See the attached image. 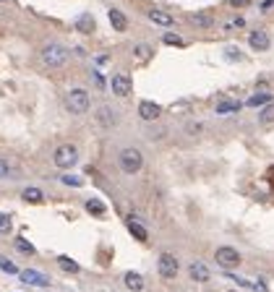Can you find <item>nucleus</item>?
Here are the masks:
<instances>
[{"label":"nucleus","mask_w":274,"mask_h":292,"mask_svg":"<svg viewBox=\"0 0 274 292\" xmlns=\"http://www.w3.org/2000/svg\"><path fill=\"white\" fill-rule=\"evenodd\" d=\"M68 60H71V52H68V47L60 44V42H44L39 47V63L44 68H50V71L63 68Z\"/></svg>","instance_id":"nucleus-1"},{"label":"nucleus","mask_w":274,"mask_h":292,"mask_svg":"<svg viewBox=\"0 0 274 292\" xmlns=\"http://www.w3.org/2000/svg\"><path fill=\"white\" fill-rule=\"evenodd\" d=\"M146 165V159H144V151L139 146H123L118 151V167L123 175H139Z\"/></svg>","instance_id":"nucleus-2"},{"label":"nucleus","mask_w":274,"mask_h":292,"mask_svg":"<svg viewBox=\"0 0 274 292\" xmlns=\"http://www.w3.org/2000/svg\"><path fill=\"white\" fill-rule=\"evenodd\" d=\"M63 104L71 115H86L91 107V94L86 89H71V91H65Z\"/></svg>","instance_id":"nucleus-3"},{"label":"nucleus","mask_w":274,"mask_h":292,"mask_svg":"<svg viewBox=\"0 0 274 292\" xmlns=\"http://www.w3.org/2000/svg\"><path fill=\"white\" fill-rule=\"evenodd\" d=\"M52 165L58 170H71L78 165V146L76 144H60L52 151Z\"/></svg>","instance_id":"nucleus-4"},{"label":"nucleus","mask_w":274,"mask_h":292,"mask_svg":"<svg viewBox=\"0 0 274 292\" xmlns=\"http://www.w3.org/2000/svg\"><path fill=\"white\" fill-rule=\"evenodd\" d=\"M94 123L102 128V131H112V128L120 125V112L112 107V104H99L94 110Z\"/></svg>","instance_id":"nucleus-5"},{"label":"nucleus","mask_w":274,"mask_h":292,"mask_svg":"<svg viewBox=\"0 0 274 292\" xmlns=\"http://www.w3.org/2000/svg\"><path fill=\"white\" fill-rule=\"evenodd\" d=\"M214 261H217V266H222L225 272H233V269H238L241 266V253H238L233 245H220V248L214 251Z\"/></svg>","instance_id":"nucleus-6"},{"label":"nucleus","mask_w":274,"mask_h":292,"mask_svg":"<svg viewBox=\"0 0 274 292\" xmlns=\"http://www.w3.org/2000/svg\"><path fill=\"white\" fill-rule=\"evenodd\" d=\"M107 86H110V91H112V97L115 99H128L133 94V78L128 73H115L107 81Z\"/></svg>","instance_id":"nucleus-7"},{"label":"nucleus","mask_w":274,"mask_h":292,"mask_svg":"<svg viewBox=\"0 0 274 292\" xmlns=\"http://www.w3.org/2000/svg\"><path fill=\"white\" fill-rule=\"evenodd\" d=\"M157 272L162 279H175L178 272H180V264L173 253H159V259H157Z\"/></svg>","instance_id":"nucleus-8"},{"label":"nucleus","mask_w":274,"mask_h":292,"mask_svg":"<svg viewBox=\"0 0 274 292\" xmlns=\"http://www.w3.org/2000/svg\"><path fill=\"white\" fill-rule=\"evenodd\" d=\"M248 47L254 52H267L272 47V37L267 29H251L248 31Z\"/></svg>","instance_id":"nucleus-9"},{"label":"nucleus","mask_w":274,"mask_h":292,"mask_svg":"<svg viewBox=\"0 0 274 292\" xmlns=\"http://www.w3.org/2000/svg\"><path fill=\"white\" fill-rule=\"evenodd\" d=\"M162 107H159L157 102H152V99H141L139 102V118L144 120V123H157L159 118H162Z\"/></svg>","instance_id":"nucleus-10"},{"label":"nucleus","mask_w":274,"mask_h":292,"mask_svg":"<svg viewBox=\"0 0 274 292\" xmlns=\"http://www.w3.org/2000/svg\"><path fill=\"white\" fill-rule=\"evenodd\" d=\"M18 277H21V282L29 285V287H50V277H44L42 272H34V269H24Z\"/></svg>","instance_id":"nucleus-11"},{"label":"nucleus","mask_w":274,"mask_h":292,"mask_svg":"<svg viewBox=\"0 0 274 292\" xmlns=\"http://www.w3.org/2000/svg\"><path fill=\"white\" fill-rule=\"evenodd\" d=\"M146 18H149L152 24H157V26H165V29L175 26V16H170L167 10H162V8H149L146 10Z\"/></svg>","instance_id":"nucleus-12"},{"label":"nucleus","mask_w":274,"mask_h":292,"mask_svg":"<svg viewBox=\"0 0 274 292\" xmlns=\"http://www.w3.org/2000/svg\"><path fill=\"white\" fill-rule=\"evenodd\" d=\"M125 227H128V232L139 243H149V230H146L144 222H139L136 217H128V219H125Z\"/></svg>","instance_id":"nucleus-13"},{"label":"nucleus","mask_w":274,"mask_h":292,"mask_svg":"<svg viewBox=\"0 0 274 292\" xmlns=\"http://www.w3.org/2000/svg\"><path fill=\"white\" fill-rule=\"evenodd\" d=\"M107 21H110V26L115 31H120V34L128 31V16H125L120 8H110L107 10Z\"/></svg>","instance_id":"nucleus-14"},{"label":"nucleus","mask_w":274,"mask_h":292,"mask_svg":"<svg viewBox=\"0 0 274 292\" xmlns=\"http://www.w3.org/2000/svg\"><path fill=\"white\" fill-rule=\"evenodd\" d=\"M188 21H191V26H196V29H212L217 24V18L209 13V10H196V13L188 16Z\"/></svg>","instance_id":"nucleus-15"},{"label":"nucleus","mask_w":274,"mask_h":292,"mask_svg":"<svg viewBox=\"0 0 274 292\" xmlns=\"http://www.w3.org/2000/svg\"><path fill=\"white\" fill-rule=\"evenodd\" d=\"M188 277L193 279V282H209L212 279V272H209V266L207 264H201V261H193L191 266H188Z\"/></svg>","instance_id":"nucleus-16"},{"label":"nucleus","mask_w":274,"mask_h":292,"mask_svg":"<svg viewBox=\"0 0 274 292\" xmlns=\"http://www.w3.org/2000/svg\"><path fill=\"white\" fill-rule=\"evenodd\" d=\"M274 102V94L272 91H254L248 99H246V107H267V104H272Z\"/></svg>","instance_id":"nucleus-17"},{"label":"nucleus","mask_w":274,"mask_h":292,"mask_svg":"<svg viewBox=\"0 0 274 292\" xmlns=\"http://www.w3.org/2000/svg\"><path fill=\"white\" fill-rule=\"evenodd\" d=\"M123 285L128 287L131 292H141L146 282H144V277H141L139 272H125V277H123Z\"/></svg>","instance_id":"nucleus-18"},{"label":"nucleus","mask_w":274,"mask_h":292,"mask_svg":"<svg viewBox=\"0 0 274 292\" xmlns=\"http://www.w3.org/2000/svg\"><path fill=\"white\" fill-rule=\"evenodd\" d=\"M73 26H76V31H81V34H91L97 29V21H94V16H91V13H81L76 18Z\"/></svg>","instance_id":"nucleus-19"},{"label":"nucleus","mask_w":274,"mask_h":292,"mask_svg":"<svg viewBox=\"0 0 274 292\" xmlns=\"http://www.w3.org/2000/svg\"><path fill=\"white\" fill-rule=\"evenodd\" d=\"M241 107H243V104L238 99H225V102L217 104L214 110H217V115H233V112H241Z\"/></svg>","instance_id":"nucleus-20"},{"label":"nucleus","mask_w":274,"mask_h":292,"mask_svg":"<svg viewBox=\"0 0 274 292\" xmlns=\"http://www.w3.org/2000/svg\"><path fill=\"white\" fill-rule=\"evenodd\" d=\"M183 133H186L188 138H196L204 133V120H186L183 123Z\"/></svg>","instance_id":"nucleus-21"},{"label":"nucleus","mask_w":274,"mask_h":292,"mask_svg":"<svg viewBox=\"0 0 274 292\" xmlns=\"http://www.w3.org/2000/svg\"><path fill=\"white\" fill-rule=\"evenodd\" d=\"M21 198H24L26 204H44V193L39 188H34V185H31V188L21 191Z\"/></svg>","instance_id":"nucleus-22"},{"label":"nucleus","mask_w":274,"mask_h":292,"mask_svg":"<svg viewBox=\"0 0 274 292\" xmlns=\"http://www.w3.org/2000/svg\"><path fill=\"white\" fill-rule=\"evenodd\" d=\"M55 261H58V266L63 269L65 274H78V272H81V266H78L73 259H68V256H58Z\"/></svg>","instance_id":"nucleus-23"},{"label":"nucleus","mask_w":274,"mask_h":292,"mask_svg":"<svg viewBox=\"0 0 274 292\" xmlns=\"http://www.w3.org/2000/svg\"><path fill=\"white\" fill-rule=\"evenodd\" d=\"M86 212L91 214V217H105L107 214V206L99 201V198H89L86 201Z\"/></svg>","instance_id":"nucleus-24"},{"label":"nucleus","mask_w":274,"mask_h":292,"mask_svg":"<svg viewBox=\"0 0 274 292\" xmlns=\"http://www.w3.org/2000/svg\"><path fill=\"white\" fill-rule=\"evenodd\" d=\"M162 44H167V47H186V39H183L180 34H175V31H165L162 34Z\"/></svg>","instance_id":"nucleus-25"},{"label":"nucleus","mask_w":274,"mask_h":292,"mask_svg":"<svg viewBox=\"0 0 274 292\" xmlns=\"http://www.w3.org/2000/svg\"><path fill=\"white\" fill-rule=\"evenodd\" d=\"M225 57H227V60H230V63H241L243 60V50L241 47H235V44H230V47H225V52H222Z\"/></svg>","instance_id":"nucleus-26"},{"label":"nucleus","mask_w":274,"mask_h":292,"mask_svg":"<svg viewBox=\"0 0 274 292\" xmlns=\"http://www.w3.org/2000/svg\"><path fill=\"white\" fill-rule=\"evenodd\" d=\"M10 230H13V217L8 212H0V235H10Z\"/></svg>","instance_id":"nucleus-27"},{"label":"nucleus","mask_w":274,"mask_h":292,"mask_svg":"<svg viewBox=\"0 0 274 292\" xmlns=\"http://www.w3.org/2000/svg\"><path fill=\"white\" fill-rule=\"evenodd\" d=\"M246 29V16H233L225 24V31H243Z\"/></svg>","instance_id":"nucleus-28"},{"label":"nucleus","mask_w":274,"mask_h":292,"mask_svg":"<svg viewBox=\"0 0 274 292\" xmlns=\"http://www.w3.org/2000/svg\"><path fill=\"white\" fill-rule=\"evenodd\" d=\"M259 123H264V125L274 123V102H272V104H267V107H261V110H259Z\"/></svg>","instance_id":"nucleus-29"},{"label":"nucleus","mask_w":274,"mask_h":292,"mask_svg":"<svg viewBox=\"0 0 274 292\" xmlns=\"http://www.w3.org/2000/svg\"><path fill=\"white\" fill-rule=\"evenodd\" d=\"M133 55L139 57V60H149V57H154V50L149 47V44H136V47H133Z\"/></svg>","instance_id":"nucleus-30"},{"label":"nucleus","mask_w":274,"mask_h":292,"mask_svg":"<svg viewBox=\"0 0 274 292\" xmlns=\"http://www.w3.org/2000/svg\"><path fill=\"white\" fill-rule=\"evenodd\" d=\"M0 272H3V274H21L18 266L10 261V259H5V256H0Z\"/></svg>","instance_id":"nucleus-31"},{"label":"nucleus","mask_w":274,"mask_h":292,"mask_svg":"<svg viewBox=\"0 0 274 292\" xmlns=\"http://www.w3.org/2000/svg\"><path fill=\"white\" fill-rule=\"evenodd\" d=\"M16 251H21V253H26V256H34L37 253V248L26 240V238H16Z\"/></svg>","instance_id":"nucleus-32"},{"label":"nucleus","mask_w":274,"mask_h":292,"mask_svg":"<svg viewBox=\"0 0 274 292\" xmlns=\"http://www.w3.org/2000/svg\"><path fill=\"white\" fill-rule=\"evenodd\" d=\"M60 183H63V185H68V188H81V185H84V180H81V178H76V175H63Z\"/></svg>","instance_id":"nucleus-33"},{"label":"nucleus","mask_w":274,"mask_h":292,"mask_svg":"<svg viewBox=\"0 0 274 292\" xmlns=\"http://www.w3.org/2000/svg\"><path fill=\"white\" fill-rule=\"evenodd\" d=\"M8 175H10V165H8V159L0 157V180H5Z\"/></svg>","instance_id":"nucleus-34"},{"label":"nucleus","mask_w":274,"mask_h":292,"mask_svg":"<svg viewBox=\"0 0 274 292\" xmlns=\"http://www.w3.org/2000/svg\"><path fill=\"white\" fill-rule=\"evenodd\" d=\"M251 3H254V0H227V5H230V8H246Z\"/></svg>","instance_id":"nucleus-35"},{"label":"nucleus","mask_w":274,"mask_h":292,"mask_svg":"<svg viewBox=\"0 0 274 292\" xmlns=\"http://www.w3.org/2000/svg\"><path fill=\"white\" fill-rule=\"evenodd\" d=\"M272 8H274V0H261V3H259L261 13H267V10H272Z\"/></svg>","instance_id":"nucleus-36"},{"label":"nucleus","mask_w":274,"mask_h":292,"mask_svg":"<svg viewBox=\"0 0 274 292\" xmlns=\"http://www.w3.org/2000/svg\"><path fill=\"white\" fill-rule=\"evenodd\" d=\"M0 3H10V0H0Z\"/></svg>","instance_id":"nucleus-37"},{"label":"nucleus","mask_w":274,"mask_h":292,"mask_svg":"<svg viewBox=\"0 0 274 292\" xmlns=\"http://www.w3.org/2000/svg\"><path fill=\"white\" fill-rule=\"evenodd\" d=\"M233 292H235V290H233Z\"/></svg>","instance_id":"nucleus-38"}]
</instances>
